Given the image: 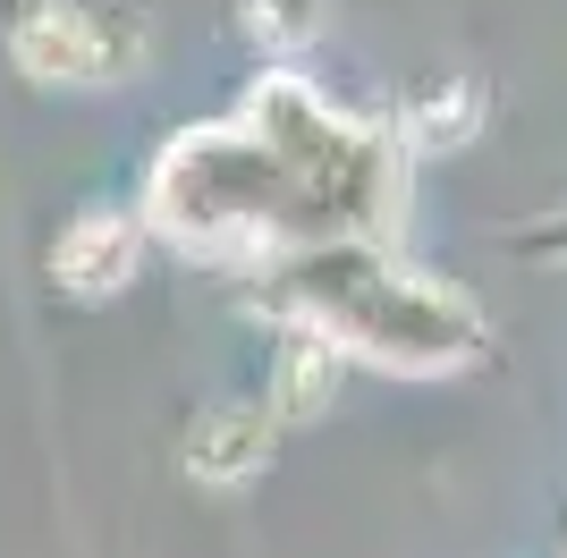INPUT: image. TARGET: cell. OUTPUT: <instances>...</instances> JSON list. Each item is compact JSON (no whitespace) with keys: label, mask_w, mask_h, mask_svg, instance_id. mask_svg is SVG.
<instances>
[{"label":"cell","mask_w":567,"mask_h":558,"mask_svg":"<svg viewBox=\"0 0 567 558\" xmlns=\"http://www.w3.org/2000/svg\"><path fill=\"white\" fill-rule=\"evenodd\" d=\"M271 297L306 322V339L339 355H373V364H457L474 348V304L450 297L441 279L406 271L373 246V237H331V246H297L280 262Z\"/></svg>","instance_id":"cell-1"},{"label":"cell","mask_w":567,"mask_h":558,"mask_svg":"<svg viewBox=\"0 0 567 558\" xmlns=\"http://www.w3.org/2000/svg\"><path fill=\"white\" fill-rule=\"evenodd\" d=\"M9 51H18V69L43 76V85H102V76L144 60V25L85 18L76 0H34V9L9 18Z\"/></svg>","instance_id":"cell-2"},{"label":"cell","mask_w":567,"mask_h":558,"mask_svg":"<svg viewBox=\"0 0 567 558\" xmlns=\"http://www.w3.org/2000/svg\"><path fill=\"white\" fill-rule=\"evenodd\" d=\"M51 271L69 279L76 297H111L118 279L136 271V229H127V211H85V220H69L60 246H51Z\"/></svg>","instance_id":"cell-3"},{"label":"cell","mask_w":567,"mask_h":558,"mask_svg":"<svg viewBox=\"0 0 567 558\" xmlns=\"http://www.w3.org/2000/svg\"><path fill=\"white\" fill-rule=\"evenodd\" d=\"M262 457H271V406H220V415L195 423V441H187V465L204 483H246Z\"/></svg>","instance_id":"cell-4"},{"label":"cell","mask_w":567,"mask_h":558,"mask_svg":"<svg viewBox=\"0 0 567 558\" xmlns=\"http://www.w3.org/2000/svg\"><path fill=\"white\" fill-rule=\"evenodd\" d=\"M339 381H348V355L339 348H322V339H288V355H280V381H271V415H288V423H306V415H331V397H339Z\"/></svg>","instance_id":"cell-5"},{"label":"cell","mask_w":567,"mask_h":558,"mask_svg":"<svg viewBox=\"0 0 567 558\" xmlns=\"http://www.w3.org/2000/svg\"><path fill=\"white\" fill-rule=\"evenodd\" d=\"M474 127H483V93L457 76V85H441V93H424L415 111H406V136L415 144H432V153H450V144H466Z\"/></svg>","instance_id":"cell-6"},{"label":"cell","mask_w":567,"mask_h":558,"mask_svg":"<svg viewBox=\"0 0 567 558\" xmlns=\"http://www.w3.org/2000/svg\"><path fill=\"white\" fill-rule=\"evenodd\" d=\"M246 25H255V43L297 51V43H313V25H322V0H246Z\"/></svg>","instance_id":"cell-7"}]
</instances>
